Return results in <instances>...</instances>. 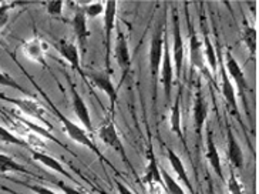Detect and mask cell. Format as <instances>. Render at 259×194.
<instances>
[{"instance_id":"1","label":"cell","mask_w":259,"mask_h":194,"mask_svg":"<svg viewBox=\"0 0 259 194\" xmlns=\"http://www.w3.org/2000/svg\"><path fill=\"white\" fill-rule=\"evenodd\" d=\"M31 82L34 83V86H36V89L38 90V93L41 94L43 97H45V100L47 101V104L50 106V109H52V111H53L54 114H56V117L60 120V123L63 125V127H64V132L67 133V136H69L70 139L73 140V141H76L77 144H80V146H84V147H87L89 150H92L93 153L96 156H99L100 160H103V162H107V163H110L108 160H106V157L101 154V151H100V148L96 146V143L93 141L92 139H90V136L85 133V130H84L83 127H80L78 125H76L74 122H71L69 117H66L63 113L60 111V109L54 104L53 101L50 100V97L47 96L41 89H40V86L31 79ZM111 164V163H110Z\"/></svg>"},{"instance_id":"2","label":"cell","mask_w":259,"mask_h":194,"mask_svg":"<svg viewBox=\"0 0 259 194\" xmlns=\"http://www.w3.org/2000/svg\"><path fill=\"white\" fill-rule=\"evenodd\" d=\"M0 99H2V100L8 101V103L15 104L16 107L20 110L24 116L34 119L36 122H38L41 126L47 127L49 130H52V129H53L52 125L47 122L46 107H45L40 101L36 100V99H33V97H19V99H12V97H6L5 94H0Z\"/></svg>"},{"instance_id":"3","label":"cell","mask_w":259,"mask_h":194,"mask_svg":"<svg viewBox=\"0 0 259 194\" xmlns=\"http://www.w3.org/2000/svg\"><path fill=\"white\" fill-rule=\"evenodd\" d=\"M164 45H165V31H164V26L160 24L154 31L151 45H150V53H148V66H150V76H151L153 86L157 85L158 77H160Z\"/></svg>"},{"instance_id":"4","label":"cell","mask_w":259,"mask_h":194,"mask_svg":"<svg viewBox=\"0 0 259 194\" xmlns=\"http://www.w3.org/2000/svg\"><path fill=\"white\" fill-rule=\"evenodd\" d=\"M97 136H99V139L108 146V147H111L114 150L115 153H118V154L121 156V159L124 160V163L128 166L131 170L134 171V167H133V164L130 162L128 156H127V151H125V147H124V144H122L121 137H120V134L117 132V127H115L114 122H113V117L111 119H107L103 122V125L100 126L99 130H97Z\"/></svg>"},{"instance_id":"5","label":"cell","mask_w":259,"mask_h":194,"mask_svg":"<svg viewBox=\"0 0 259 194\" xmlns=\"http://www.w3.org/2000/svg\"><path fill=\"white\" fill-rule=\"evenodd\" d=\"M225 71L228 73L229 79L232 83H235L236 90L239 97L244 100V104L248 109V101H246V93L249 92V85L246 82V77H245V73L242 67L239 66V63L236 60L235 57L232 56L231 50H227L225 52Z\"/></svg>"},{"instance_id":"6","label":"cell","mask_w":259,"mask_h":194,"mask_svg":"<svg viewBox=\"0 0 259 194\" xmlns=\"http://www.w3.org/2000/svg\"><path fill=\"white\" fill-rule=\"evenodd\" d=\"M115 16H117V2L108 0L104 3V50H106V67L110 73V53H111V39L115 27Z\"/></svg>"},{"instance_id":"7","label":"cell","mask_w":259,"mask_h":194,"mask_svg":"<svg viewBox=\"0 0 259 194\" xmlns=\"http://www.w3.org/2000/svg\"><path fill=\"white\" fill-rule=\"evenodd\" d=\"M54 47L57 49V52L60 53L61 57L71 66V69L77 71L84 82H87V76L84 74L83 69H81V63H80L81 56H80V52H78V47H77L76 43H73L69 39H59V42L54 45Z\"/></svg>"},{"instance_id":"8","label":"cell","mask_w":259,"mask_h":194,"mask_svg":"<svg viewBox=\"0 0 259 194\" xmlns=\"http://www.w3.org/2000/svg\"><path fill=\"white\" fill-rule=\"evenodd\" d=\"M171 57H172L174 71H177V76L180 77L184 64V40L181 27H180L178 15L176 12L172 15V50H171Z\"/></svg>"},{"instance_id":"9","label":"cell","mask_w":259,"mask_h":194,"mask_svg":"<svg viewBox=\"0 0 259 194\" xmlns=\"http://www.w3.org/2000/svg\"><path fill=\"white\" fill-rule=\"evenodd\" d=\"M114 57L117 60V64L118 67L121 70L122 73V79L128 76L130 70H131V52H130V46H128V40L125 37V34L122 31H118L117 33V37H115L114 42Z\"/></svg>"},{"instance_id":"10","label":"cell","mask_w":259,"mask_h":194,"mask_svg":"<svg viewBox=\"0 0 259 194\" xmlns=\"http://www.w3.org/2000/svg\"><path fill=\"white\" fill-rule=\"evenodd\" d=\"M161 83L164 86V94L167 100H171L172 94V83H174V64H172V57H171V49L165 42L164 45V53H162V62H161L160 69Z\"/></svg>"},{"instance_id":"11","label":"cell","mask_w":259,"mask_h":194,"mask_svg":"<svg viewBox=\"0 0 259 194\" xmlns=\"http://www.w3.org/2000/svg\"><path fill=\"white\" fill-rule=\"evenodd\" d=\"M71 24H73V31L76 36V45L78 47L80 55H84L87 52V40L90 37V30L87 26V17L84 16L83 8H77L76 13L71 19Z\"/></svg>"},{"instance_id":"12","label":"cell","mask_w":259,"mask_h":194,"mask_svg":"<svg viewBox=\"0 0 259 194\" xmlns=\"http://www.w3.org/2000/svg\"><path fill=\"white\" fill-rule=\"evenodd\" d=\"M93 85L100 89L103 93H106L110 99V109L114 114V107L117 103V86L113 85L110 73L108 71H101V73H89V79Z\"/></svg>"},{"instance_id":"13","label":"cell","mask_w":259,"mask_h":194,"mask_svg":"<svg viewBox=\"0 0 259 194\" xmlns=\"http://www.w3.org/2000/svg\"><path fill=\"white\" fill-rule=\"evenodd\" d=\"M70 92H71V103H73V110L77 119L80 120V123L83 125L84 130H87L89 133L94 132L92 123V116H90V110L89 106L85 104V101L81 97V94L77 92L76 86L70 83Z\"/></svg>"},{"instance_id":"14","label":"cell","mask_w":259,"mask_h":194,"mask_svg":"<svg viewBox=\"0 0 259 194\" xmlns=\"http://www.w3.org/2000/svg\"><path fill=\"white\" fill-rule=\"evenodd\" d=\"M188 23V46H190V60L192 67L201 70L204 67V53H202V40L199 39L194 24L191 23L190 19L187 20Z\"/></svg>"},{"instance_id":"15","label":"cell","mask_w":259,"mask_h":194,"mask_svg":"<svg viewBox=\"0 0 259 194\" xmlns=\"http://www.w3.org/2000/svg\"><path fill=\"white\" fill-rule=\"evenodd\" d=\"M208 111H209V106L206 101L205 96L198 92L194 97V103H192V120H194V130L195 134L199 137V134L202 133L204 125L208 117Z\"/></svg>"},{"instance_id":"16","label":"cell","mask_w":259,"mask_h":194,"mask_svg":"<svg viewBox=\"0 0 259 194\" xmlns=\"http://www.w3.org/2000/svg\"><path fill=\"white\" fill-rule=\"evenodd\" d=\"M46 43L38 37H33L22 43V52L27 60L46 66Z\"/></svg>"},{"instance_id":"17","label":"cell","mask_w":259,"mask_h":194,"mask_svg":"<svg viewBox=\"0 0 259 194\" xmlns=\"http://www.w3.org/2000/svg\"><path fill=\"white\" fill-rule=\"evenodd\" d=\"M227 143H228L227 144V157H228L229 163L232 164V167H235L236 170H242L245 163L244 151L229 126L227 127Z\"/></svg>"},{"instance_id":"18","label":"cell","mask_w":259,"mask_h":194,"mask_svg":"<svg viewBox=\"0 0 259 194\" xmlns=\"http://www.w3.org/2000/svg\"><path fill=\"white\" fill-rule=\"evenodd\" d=\"M167 157H168V162H169V166L172 167V170H174V173H176V176L178 177V180H180L184 186L190 190L191 194H195L194 193L192 183H191V180H190V176H188V173H187V169H185V166H184L181 157L177 154L172 148H169V147L167 148Z\"/></svg>"},{"instance_id":"19","label":"cell","mask_w":259,"mask_h":194,"mask_svg":"<svg viewBox=\"0 0 259 194\" xmlns=\"http://www.w3.org/2000/svg\"><path fill=\"white\" fill-rule=\"evenodd\" d=\"M31 157H33V160H36V162L41 163L43 166H46L47 169L56 171L57 174H60V176H63V177H66V179L74 181V177L70 174L69 171L66 170V167H64V166H63L57 159H54V157H52V156L46 154L45 151H37V150H31Z\"/></svg>"},{"instance_id":"20","label":"cell","mask_w":259,"mask_h":194,"mask_svg":"<svg viewBox=\"0 0 259 194\" xmlns=\"http://www.w3.org/2000/svg\"><path fill=\"white\" fill-rule=\"evenodd\" d=\"M221 92L224 99L227 101L228 107L236 114V117L239 119V110H238V100H236V92L234 83L231 82L228 73L225 71V69H221Z\"/></svg>"},{"instance_id":"21","label":"cell","mask_w":259,"mask_h":194,"mask_svg":"<svg viewBox=\"0 0 259 194\" xmlns=\"http://www.w3.org/2000/svg\"><path fill=\"white\" fill-rule=\"evenodd\" d=\"M206 160L211 166V169L215 171V174L220 177L221 180H224V169H222V162H221V156H220V151H218V147L215 144L212 137V133H208V137H206Z\"/></svg>"},{"instance_id":"22","label":"cell","mask_w":259,"mask_h":194,"mask_svg":"<svg viewBox=\"0 0 259 194\" xmlns=\"http://www.w3.org/2000/svg\"><path fill=\"white\" fill-rule=\"evenodd\" d=\"M144 183L150 184L151 187L155 186V184H158V186L161 184L162 186L160 167H158L157 159H155V154L153 153V148L151 147L148 150V166H147V170H145Z\"/></svg>"},{"instance_id":"23","label":"cell","mask_w":259,"mask_h":194,"mask_svg":"<svg viewBox=\"0 0 259 194\" xmlns=\"http://www.w3.org/2000/svg\"><path fill=\"white\" fill-rule=\"evenodd\" d=\"M169 127H171V132L177 134L180 137V140L184 143L183 127H181V96H177L174 104L171 106V111H169Z\"/></svg>"},{"instance_id":"24","label":"cell","mask_w":259,"mask_h":194,"mask_svg":"<svg viewBox=\"0 0 259 194\" xmlns=\"http://www.w3.org/2000/svg\"><path fill=\"white\" fill-rule=\"evenodd\" d=\"M202 53H204V60L208 63L209 69L212 70V73H217V69H218L217 55H215V49H213L212 42L209 39V34H208L205 26L202 30Z\"/></svg>"},{"instance_id":"25","label":"cell","mask_w":259,"mask_h":194,"mask_svg":"<svg viewBox=\"0 0 259 194\" xmlns=\"http://www.w3.org/2000/svg\"><path fill=\"white\" fill-rule=\"evenodd\" d=\"M241 37H242V42L245 43L251 57L255 59V55H256V37H258L255 26L245 23L244 27H242V31H241Z\"/></svg>"},{"instance_id":"26","label":"cell","mask_w":259,"mask_h":194,"mask_svg":"<svg viewBox=\"0 0 259 194\" xmlns=\"http://www.w3.org/2000/svg\"><path fill=\"white\" fill-rule=\"evenodd\" d=\"M0 173H24V174H29L30 171L20 163H17L10 156L0 153Z\"/></svg>"},{"instance_id":"27","label":"cell","mask_w":259,"mask_h":194,"mask_svg":"<svg viewBox=\"0 0 259 194\" xmlns=\"http://www.w3.org/2000/svg\"><path fill=\"white\" fill-rule=\"evenodd\" d=\"M160 173L161 180H162V186L167 190L168 194H185L183 186L169 173H167L165 169H160Z\"/></svg>"},{"instance_id":"28","label":"cell","mask_w":259,"mask_h":194,"mask_svg":"<svg viewBox=\"0 0 259 194\" xmlns=\"http://www.w3.org/2000/svg\"><path fill=\"white\" fill-rule=\"evenodd\" d=\"M0 141H3L6 144H15V146H19V147L29 148L26 140L19 137V136H16L15 133L10 132L9 129L3 127V126H0Z\"/></svg>"},{"instance_id":"29","label":"cell","mask_w":259,"mask_h":194,"mask_svg":"<svg viewBox=\"0 0 259 194\" xmlns=\"http://www.w3.org/2000/svg\"><path fill=\"white\" fill-rule=\"evenodd\" d=\"M0 86H3V87H10V89H15L17 92H20V93L27 94V90H26V89H23L22 86L19 85L9 73H5V71H2V70H0Z\"/></svg>"},{"instance_id":"30","label":"cell","mask_w":259,"mask_h":194,"mask_svg":"<svg viewBox=\"0 0 259 194\" xmlns=\"http://www.w3.org/2000/svg\"><path fill=\"white\" fill-rule=\"evenodd\" d=\"M84 16L89 19H94L100 15H104V3L103 2H93L83 8Z\"/></svg>"},{"instance_id":"31","label":"cell","mask_w":259,"mask_h":194,"mask_svg":"<svg viewBox=\"0 0 259 194\" xmlns=\"http://www.w3.org/2000/svg\"><path fill=\"white\" fill-rule=\"evenodd\" d=\"M63 9H64V2H61V0H52V2L46 3L47 15L53 16V17H61Z\"/></svg>"},{"instance_id":"32","label":"cell","mask_w":259,"mask_h":194,"mask_svg":"<svg viewBox=\"0 0 259 194\" xmlns=\"http://www.w3.org/2000/svg\"><path fill=\"white\" fill-rule=\"evenodd\" d=\"M227 187H228V191L231 194H245L244 187L234 173H231V176L227 180Z\"/></svg>"},{"instance_id":"33","label":"cell","mask_w":259,"mask_h":194,"mask_svg":"<svg viewBox=\"0 0 259 194\" xmlns=\"http://www.w3.org/2000/svg\"><path fill=\"white\" fill-rule=\"evenodd\" d=\"M12 6L9 3H2L0 5V29L5 27L6 23L9 22V12H10Z\"/></svg>"},{"instance_id":"34","label":"cell","mask_w":259,"mask_h":194,"mask_svg":"<svg viewBox=\"0 0 259 194\" xmlns=\"http://www.w3.org/2000/svg\"><path fill=\"white\" fill-rule=\"evenodd\" d=\"M57 187H59L64 194H83L81 191H78L77 188H74V187H71L69 186L67 183H64V181H57Z\"/></svg>"},{"instance_id":"35","label":"cell","mask_w":259,"mask_h":194,"mask_svg":"<svg viewBox=\"0 0 259 194\" xmlns=\"http://www.w3.org/2000/svg\"><path fill=\"white\" fill-rule=\"evenodd\" d=\"M29 188H31V191H34L36 194H57L53 190H50V188H47V187L43 186H30L29 184Z\"/></svg>"},{"instance_id":"36","label":"cell","mask_w":259,"mask_h":194,"mask_svg":"<svg viewBox=\"0 0 259 194\" xmlns=\"http://www.w3.org/2000/svg\"><path fill=\"white\" fill-rule=\"evenodd\" d=\"M115 188H117V191H118V194H134L131 190H130L128 187L125 186L124 183H121L120 180H115Z\"/></svg>"},{"instance_id":"37","label":"cell","mask_w":259,"mask_h":194,"mask_svg":"<svg viewBox=\"0 0 259 194\" xmlns=\"http://www.w3.org/2000/svg\"><path fill=\"white\" fill-rule=\"evenodd\" d=\"M13 194H17V193H13Z\"/></svg>"}]
</instances>
